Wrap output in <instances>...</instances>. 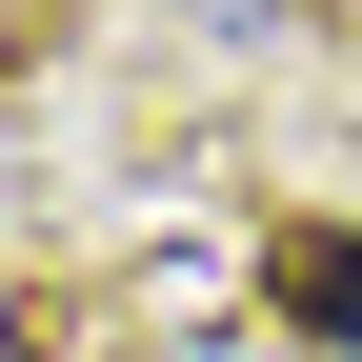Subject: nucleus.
I'll return each mask as SVG.
<instances>
[{
	"label": "nucleus",
	"instance_id": "nucleus-1",
	"mask_svg": "<svg viewBox=\"0 0 362 362\" xmlns=\"http://www.w3.org/2000/svg\"><path fill=\"white\" fill-rule=\"evenodd\" d=\"M282 322L302 342H362V221H282Z\"/></svg>",
	"mask_w": 362,
	"mask_h": 362
}]
</instances>
